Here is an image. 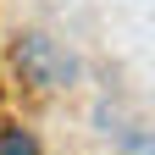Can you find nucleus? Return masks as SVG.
I'll list each match as a JSON object with an SVG mask.
<instances>
[{"label": "nucleus", "instance_id": "1", "mask_svg": "<svg viewBox=\"0 0 155 155\" xmlns=\"http://www.w3.org/2000/svg\"><path fill=\"white\" fill-rule=\"evenodd\" d=\"M11 61L17 72H22V83L39 89V94H55V89H72L78 83V61H72V50L61 45V39H50V33H22L11 45Z\"/></svg>", "mask_w": 155, "mask_h": 155}, {"label": "nucleus", "instance_id": "2", "mask_svg": "<svg viewBox=\"0 0 155 155\" xmlns=\"http://www.w3.org/2000/svg\"><path fill=\"white\" fill-rule=\"evenodd\" d=\"M0 155H45V150H39V139H33L28 127L0 122Z\"/></svg>", "mask_w": 155, "mask_h": 155}]
</instances>
